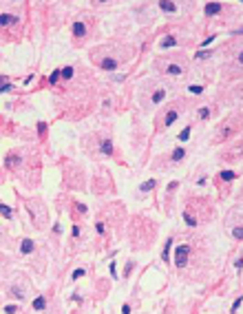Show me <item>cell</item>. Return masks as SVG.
I'll return each instance as SVG.
<instances>
[{
	"label": "cell",
	"instance_id": "obj_1",
	"mask_svg": "<svg viewBox=\"0 0 243 314\" xmlns=\"http://www.w3.org/2000/svg\"><path fill=\"white\" fill-rule=\"evenodd\" d=\"M190 250H192V248H190L188 243H181V246H177V248H175V263L179 265V268H183L186 263H188V254H190Z\"/></svg>",
	"mask_w": 243,
	"mask_h": 314
},
{
	"label": "cell",
	"instance_id": "obj_2",
	"mask_svg": "<svg viewBox=\"0 0 243 314\" xmlns=\"http://www.w3.org/2000/svg\"><path fill=\"white\" fill-rule=\"evenodd\" d=\"M102 69H104V71H115V69H117V60L104 58V60H102Z\"/></svg>",
	"mask_w": 243,
	"mask_h": 314
},
{
	"label": "cell",
	"instance_id": "obj_3",
	"mask_svg": "<svg viewBox=\"0 0 243 314\" xmlns=\"http://www.w3.org/2000/svg\"><path fill=\"white\" fill-rule=\"evenodd\" d=\"M221 11V2H208L205 5V13L208 16H214V13H219Z\"/></svg>",
	"mask_w": 243,
	"mask_h": 314
},
{
	"label": "cell",
	"instance_id": "obj_4",
	"mask_svg": "<svg viewBox=\"0 0 243 314\" xmlns=\"http://www.w3.org/2000/svg\"><path fill=\"white\" fill-rule=\"evenodd\" d=\"M0 24H2V27L16 24V16H13V13H2V16H0Z\"/></svg>",
	"mask_w": 243,
	"mask_h": 314
},
{
	"label": "cell",
	"instance_id": "obj_5",
	"mask_svg": "<svg viewBox=\"0 0 243 314\" xmlns=\"http://www.w3.org/2000/svg\"><path fill=\"white\" fill-rule=\"evenodd\" d=\"M84 33H86V27H84L82 22H75V24H73V35H78V38H82Z\"/></svg>",
	"mask_w": 243,
	"mask_h": 314
},
{
	"label": "cell",
	"instance_id": "obj_6",
	"mask_svg": "<svg viewBox=\"0 0 243 314\" xmlns=\"http://www.w3.org/2000/svg\"><path fill=\"white\" fill-rule=\"evenodd\" d=\"M155 186H157V179H148V181H144L142 186H139V190H142V192H148V190H153Z\"/></svg>",
	"mask_w": 243,
	"mask_h": 314
},
{
	"label": "cell",
	"instance_id": "obj_7",
	"mask_svg": "<svg viewBox=\"0 0 243 314\" xmlns=\"http://www.w3.org/2000/svg\"><path fill=\"white\" fill-rule=\"evenodd\" d=\"M175 44H177L175 35H166V38L161 40V47H164V49H170V47H175Z\"/></svg>",
	"mask_w": 243,
	"mask_h": 314
},
{
	"label": "cell",
	"instance_id": "obj_8",
	"mask_svg": "<svg viewBox=\"0 0 243 314\" xmlns=\"http://www.w3.org/2000/svg\"><path fill=\"white\" fill-rule=\"evenodd\" d=\"M20 250H22L24 254L33 252V241H31V239H24V241H22V246H20Z\"/></svg>",
	"mask_w": 243,
	"mask_h": 314
},
{
	"label": "cell",
	"instance_id": "obj_9",
	"mask_svg": "<svg viewBox=\"0 0 243 314\" xmlns=\"http://www.w3.org/2000/svg\"><path fill=\"white\" fill-rule=\"evenodd\" d=\"M170 246H172V239H168L166 246H164V254H161L164 261H170Z\"/></svg>",
	"mask_w": 243,
	"mask_h": 314
},
{
	"label": "cell",
	"instance_id": "obj_10",
	"mask_svg": "<svg viewBox=\"0 0 243 314\" xmlns=\"http://www.w3.org/2000/svg\"><path fill=\"white\" fill-rule=\"evenodd\" d=\"M175 119H177V111H168V113H166V119H164V124H166V126H170Z\"/></svg>",
	"mask_w": 243,
	"mask_h": 314
},
{
	"label": "cell",
	"instance_id": "obj_11",
	"mask_svg": "<svg viewBox=\"0 0 243 314\" xmlns=\"http://www.w3.org/2000/svg\"><path fill=\"white\" fill-rule=\"evenodd\" d=\"M102 153H104V155H111V153H113V144H111V140H104V142H102Z\"/></svg>",
	"mask_w": 243,
	"mask_h": 314
},
{
	"label": "cell",
	"instance_id": "obj_12",
	"mask_svg": "<svg viewBox=\"0 0 243 314\" xmlns=\"http://www.w3.org/2000/svg\"><path fill=\"white\" fill-rule=\"evenodd\" d=\"M159 9H161V11L172 13V11H175V5H172V2H159Z\"/></svg>",
	"mask_w": 243,
	"mask_h": 314
},
{
	"label": "cell",
	"instance_id": "obj_13",
	"mask_svg": "<svg viewBox=\"0 0 243 314\" xmlns=\"http://www.w3.org/2000/svg\"><path fill=\"white\" fill-rule=\"evenodd\" d=\"M44 305H46V301H44V297H38V299L33 301V308H35V310H44Z\"/></svg>",
	"mask_w": 243,
	"mask_h": 314
},
{
	"label": "cell",
	"instance_id": "obj_14",
	"mask_svg": "<svg viewBox=\"0 0 243 314\" xmlns=\"http://www.w3.org/2000/svg\"><path fill=\"white\" fill-rule=\"evenodd\" d=\"M183 219H186V224H188L190 228H192V226H197V219H194L190 212H183Z\"/></svg>",
	"mask_w": 243,
	"mask_h": 314
},
{
	"label": "cell",
	"instance_id": "obj_15",
	"mask_svg": "<svg viewBox=\"0 0 243 314\" xmlns=\"http://www.w3.org/2000/svg\"><path fill=\"white\" fill-rule=\"evenodd\" d=\"M0 215H2V217H7V219H11V208H9V206H5V204H0Z\"/></svg>",
	"mask_w": 243,
	"mask_h": 314
},
{
	"label": "cell",
	"instance_id": "obj_16",
	"mask_svg": "<svg viewBox=\"0 0 243 314\" xmlns=\"http://www.w3.org/2000/svg\"><path fill=\"white\" fill-rule=\"evenodd\" d=\"M164 95H166V93H164L161 89H159V91H155V93H153V102H155V104H159L161 100H164Z\"/></svg>",
	"mask_w": 243,
	"mask_h": 314
},
{
	"label": "cell",
	"instance_id": "obj_17",
	"mask_svg": "<svg viewBox=\"0 0 243 314\" xmlns=\"http://www.w3.org/2000/svg\"><path fill=\"white\" fill-rule=\"evenodd\" d=\"M183 155H186L183 148H177V151L172 153V159H175V162H179V159H183Z\"/></svg>",
	"mask_w": 243,
	"mask_h": 314
},
{
	"label": "cell",
	"instance_id": "obj_18",
	"mask_svg": "<svg viewBox=\"0 0 243 314\" xmlns=\"http://www.w3.org/2000/svg\"><path fill=\"white\" fill-rule=\"evenodd\" d=\"M188 137H190V126H186L183 131L179 133V140H181V142H186V140H188Z\"/></svg>",
	"mask_w": 243,
	"mask_h": 314
},
{
	"label": "cell",
	"instance_id": "obj_19",
	"mask_svg": "<svg viewBox=\"0 0 243 314\" xmlns=\"http://www.w3.org/2000/svg\"><path fill=\"white\" fill-rule=\"evenodd\" d=\"M221 179H226V181L234 179V173H232V170H221Z\"/></svg>",
	"mask_w": 243,
	"mask_h": 314
},
{
	"label": "cell",
	"instance_id": "obj_20",
	"mask_svg": "<svg viewBox=\"0 0 243 314\" xmlns=\"http://www.w3.org/2000/svg\"><path fill=\"white\" fill-rule=\"evenodd\" d=\"M210 53H212V51H208V49H203V51H199L197 55H194V58H197V60H205V58H210Z\"/></svg>",
	"mask_w": 243,
	"mask_h": 314
},
{
	"label": "cell",
	"instance_id": "obj_21",
	"mask_svg": "<svg viewBox=\"0 0 243 314\" xmlns=\"http://www.w3.org/2000/svg\"><path fill=\"white\" fill-rule=\"evenodd\" d=\"M9 292H11V294H13L16 299H24V297H22V288H16V285H13V288L9 290Z\"/></svg>",
	"mask_w": 243,
	"mask_h": 314
},
{
	"label": "cell",
	"instance_id": "obj_22",
	"mask_svg": "<svg viewBox=\"0 0 243 314\" xmlns=\"http://www.w3.org/2000/svg\"><path fill=\"white\" fill-rule=\"evenodd\" d=\"M232 235H234V239H243V226H237L232 230Z\"/></svg>",
	"mask_w": 243,
	"mask_h": 314
},
{
	"label": "cell",
	"instance_id": "obj_23",
	"mask_svg": "<svg viewBox=\"0 0 243 314\" xmlns=\"http://www.w3.org/2000/svg\"><path fill=\"white\" fill-rule=\"evenodd\" d=\"M168 73H172V75H179V73H181V67H175V64H172V67H168Z\"/></svg>",
	"mask_w": 243,
	"mask_h": 314
},
{
	"label": "cell",
	"instance_id": "obj_24",
	"mask_svg": "<svg viewBox=\"0 0 243 314\" xmlns=\"http://www.w3.org/2000/svg\"><path fill=\"white\" fill-rule=\"evenodd\" d=\"M199 117H201V119H208V117H210V108H201V111H199Z\"/></svg>",
	"mask_w": 243,
	"mask_h": 314
},
{
	"label": "cell",
	"instance_id": "obj_25",
	"mask_svg": "<svg viewBox=\"0 0 243 314\" xmlns=\"http://www.w3.org/2000/svg\"><path fill=\"white\" fill-rule=\"evenodd\" d=\"M7 164H9V166H13V164H20V157H13V155H11V157H7Z\"/></svg>",
	"mask_w": 243,
	"mask_h": 314
},
{
	"label": "cell",
	"instance_id": "obj_26",
	"mask_svg": "<svg viewBox=\"0 0 243 314\" xmlns=\"http://www.w3.org/2000/svg\"><path fill=\"white\" fill-rule=\"evenodd\" d=\"M62 75L67 78V80H69V78H73V69H71V67H67V69L62 71Z\"/></svg>",
	"mask_w": 243,
	"mask_h": 314
},
{
	"label": "cell",
	"instance_id": "obj_27",
	"mask_svg": "<svg viewBox=\"0 0 243 314\" xmlns=\"http://www.w3.org/2000/svg\"><path fill=\"white\" fill-rule=\"evenodd\" d=\"M58 78H60V73H58V71H53V73H51V78H49V82H51V84H55V82H58Z\"/></svg>",
	"mask_w": 243,
	"mask_h": 314
},
{
	"label": "cell",
	"instance_id": "obj_28",
	"mask_svg": "<svg viewBox=\"0 0 243 314\" xmlns=\"http://www.w3.org/2000/svg\"><path fill=\"white\" fill-rule=\"evenodd\" d=\"M84 274H86V270H82V268H80V270L73 272V279H80V276H84Z\"/></svg>",
	"mask_w": 243,
	"mask_h": 314
},
{
	"label": "cell",
	"instance_id": "obj_29",
	"mask_svg": "<svg viewBox=\"0 0 243 314\" xmlns=\"http://www.w3.org/2000/svg\"><path fill=\"white\" fill-rule=\"evenodd\" d=\"M241 301H243V299H241V297H239V299H237V301H234V305H232V314H234V312H237V310H239V305H241Z\"/></svg>",
	"mask_w": 243,
	"mask_h": 314
},
{
	"label": "cell",
	"instance_id": "obj_30",
	"mask_svg": "<svg viewBox=\"0 0 243 314\" xmlns=\"http://www.w3.org/2000/svg\"><path fill=\"white\" fill-rule=\"evenodd\" d=\"M5 312H7V314H16V308H13V305H7Z\"/></svg>",
	"mask_w": 243,
	"mask_h": 314
},
{
	"label": "cell",
	"instance_id": "obj_31",
	"mask_svg": "<svg viewBox=\"0 0 243 314\" xmlns=\"http://www.w3.org/2000/svg\"><path fill=\"white\" fill-rule=\"evenodd\" d=\"M201 91H203L201 86H190V93H201Z\"/></svg>",
	"mask_w": 243,
	"mask_h": 314
},
{
	"label": "cell",
	"instance_id": "obj_32",
	"mask_svg": "<svg viewBox=\"0 0 243 314\" xmlns=\"http://www.w3.org/2000/svg\"><path fill=\"white\" fill-rule=\"evenodd\" d=\"M95 230H97V232L102 235V232H104V224H95Z\"/></svg>",
	"mask_w": 243,
	"mask_h": 314
},
{
	"label": "cell",
	"instance_id": "obj_33",
	"mask_svg": "<svg viewBox=\"0 0 243 314\" xmlns=\"http://www.w3.org/2000/svg\"><path fill=\"white\" fill-rule=\"evenodd\" d=\"M9 89H11V84H2L0 86V93H5V91H9Z\"/></svg>",
	"mask_w": 243,
	"mask_h": 314
},
{
	"label": "cell",
	"instance_id": "obj_34",
	"mask_svg": "<svg viewBox=\"0 0 243 314\" xmlns=\"http://www.w3.org/2000/svg\"><path fill=\"white\" fill-rule=\"evenodd\" d=\"M239 62H241V64H243V51H241V55H239Z\"/></svg>",
	"mask_w": 243,
	"mask_h": 314
}]
</instances>
